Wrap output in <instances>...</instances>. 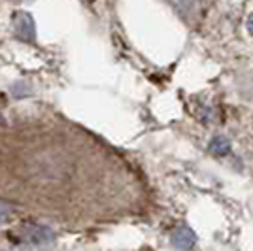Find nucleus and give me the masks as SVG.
<instances>
[{"instance_id": "obj_4", "label": "nucleus", "mask_w": 253, "mask_h": 251, "mask_svg": "<svg viewBox=\"0 0 253 251\" xmlns=\"http://www.w3.org/2000/svg\"><path fill=\"white\" fill-rule=\"evenodd\" d=\"M169 2L185 17L199 13V6H201V0H169Z\"/></svg>"}, {"instance_id": "obj_6", "label": "nucleus", "mask_w": 253, "mask_h": 251, "mask_svg": "<svg viewBox=\"0 0 253 251\" xmlns=\"http://www.w3.org/2000/svg\"><path fill=\"white\" fill-rule=\"evenodd\" d=\"M246 29H248V32L253 36V13H250L248 19H246Z\"/></svg>"}, {"instance_id": "obj_3", "label": "nucleus", "mask_w": 253, "mask_h": 251, "mask_svg": "<svg viewBox=\"0 0 253 251\" xmlns=\"http://www.w3.org/2000/svg\"><path fill=\"white\" fill-rule=\"evenodd\" d=\"M231 149H232L231 140L227 136H223V134H215L208 142V151H210L211 155H215V157H227L231 153Z\"/></svg>"}, {"instance_id": "obj_5", "label": "nucleus", "mask_w": 253, "mask_h": 251, "mask_svg": "<svg viewBox=\"0 0 253 251\" xmlns=\"http://www.w3.org/2000/svg\"><path fill=\"white\" fill-rule=\"evenodd\" d=\"M29 240L32 244H47L53 240V230L49 227H34L29 230Z\"/></svg>"}, {"instance_id": "obj_1", "label": "nucleus", "mask_w": 253, "mask_h": 251, "mask_svg": "<svg viewBox=\"0 0 253 251\" xmlns=\"http://www.w3.org/2000/svg\"><path fill=\"white\" fill-rule=\"evenodd\" d=\"M13 31H15V36L23 42H36V25L29 11H17L13 15Z\"/></svg>"}, {"instance_id": "obj_2", "label": "nucleus", "mask_w": 253, "mask_h": 251, "mask_svg": "<svg viewBox=\"0 0 253 251\" xmlns=\"http://www.w3.org/2000/svg\"><path fill=\"white\" fill-rule=\"evenodd\" d=\"M170 242H172V246L178 251H189L197 244V234L189 227H178L172 232Z\"/></svg>"}, {"instance_id": "obj_7", "label": "nucleus", "mask_w": 253, "mask_h": 251, "mask_svg": "<svg viewBox=\"0 0 253 251\" xmlns=\"http://www.w3.org/2000/svg\"><path fill=\"white\" fill-rule=\"evenodd\" d=\"M0 223H2V213H0Z\"/></svg>"}]
</instances>
